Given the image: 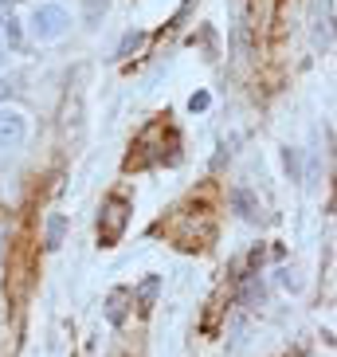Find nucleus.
Here are the masks:
<instances>
[{
  "label": "nucleus",
  "mask_w": 337,
  "mask_h": 357,
  "mask_svg": "<svg viewBox=\"0 0 337 357\" xmlns=\"http://www.w3.org/2000/svg\"><path fill=\"white\" fill-rule=\"evenodd\" d=\"M0 4H20V0H0Z\"/></svg>",
  "instance_id": "obj_16"
},
{
  "label": "nucleus",
  "mask_w": 337,
  "mask_h": 357,
  "mask_svg": "<svg viewBox=\"0 0 337 357\" xmlns=\"http://www.w3.org/2000/svg\"><path fill=\"white\" fill-rule=\"evenodd\" d=\"M0 36H8V43H12V47H16V43H20V20H16V16H12V12H8V16H4V20H0Z\"/></svg>",
  "instance_id": "obj_9"
},
{
  "label": "nucleus",
  "mask_w": 337,
  "mask_h": 357,
  "mask_svg": "<svg viewBox=\"0 0 337 357\" xmlns=\"http://www.w3.org/2000/svg\"><path fill=\"white\" fill-rule=\"evenodd\" d=\"M8 95H12V86L4 83V79H0V102H4V98H8Z\"/></svg>",
  "instance_id": "obj_14"
},
{
  "label": "nucleus",
  "mask_w": 337,
  "mask_h": 357,
  "mask_svg": "<svg viewBox=\"0 0 337 357\" xmlns=\"http://www.w3.org/2000/svg\"><path fill=\"white\" fill-rule=\"evenodd\" d=\"M232 208L240 212V220H247V224H255L259 216H263V208H259V200H255L247 189H232Z\"/></svg>",
  "instance_id": "obj_3"
},
{
  "label": "nucleus",
  "mask_w": 337,
  "mask_h": 357,
  "mask_svg": "<svg viewBox=\"0 0 337 357\" xmlns=\"http://www.w3.org/2000/svg\"><path fill=\"white\" fill-rule=\"evenodd\" d=\"M122 224H126V204H122V200H114V204H110V224L102 228V240L114 243L118 231H122Z\"/></svg>",
  "instance_id": "obj_6"
},
{
  "label": "nucleus",
  "mask_w": 337,
  "mask_h": 357,
  "mask_svg": "<svg viewBox=\"0 0 337 357\" xmlns=\"http://www.w3.org/2000/svg\"><path fill=\"white\" fill-rule=\"evenodd\" d=\"M63 231H67V220L55 212L52 220H47V252H55V248L63 243Z\"/></svg>",
  "instance_id": "obj_8"
},
{
  "label": "nucleus",
  "mask_w": 337,
  "mask_h": 357,
  "mask_svg": "<svg viewBox=\"0 0 337 357\" xmlns=\"http://www.w3.org/2000/svg\"><path fill=\"white\" fill-rule=\"evenodd\" d=\"M157 291H161V279H157V275H149L146 283L137 287V303H141V310H153V298H157Z\"/></svg>",
  "instance_id": "obj_7"
},
{
  "label": "nucleus",
  "mask_w": 337,
  "mask_h": 357,
  "mask_svg": "<svg viewBox=\"0 0 337 357\" xmlns=\"http://www.w3.org/2000/svg\"><path fill=\"white\" fill-rule=\"evenodd\" d=\"M4 59H8V55H4V40H0V67H4Z\"/></svg>",
  "instance_id": "obj_15"
},
{
  "label": "nucleus",
  "mask_w": 337,
  "mask_h": 357,
  "mask_svg": "<svg viewBox=\"0 0 337 357\" xmlns=\"http://www.w3.org/2000/svg\"><path fill=\"white\" fill-rule=\"evenodd\" d=\"M24 137H28V118L20 110L0 106V149H16Z\"/></svg>",
  "instance_id": "obj_2"
},
{
  "label": "nucleus",
  "mask_w": 337,
  "mask_h": 357,
  "mask_svg": "<svg viewBox=\"0 0 337 357\" xmlns=\"http://www.w3.org/2000/svg\"><path fill=\"white\" fill-rule=\"evenodd\" d=\"M126 298H130V291H122V287L110 291V298H106V318H110L114 326L126 322Z\"/></svg>",
  "instance_id": "obj_5"
},
{
  "label": "nucleus",
  "mask_w": 337,
  "mask_h": 357,
  "mask_svg": "<svg viewBox=\"0 0 337 357\" xmlns=\"http://www.w3.org/2000/svg\"><path fill=\"white\" fill-rule=\"evenodd\" d=\"M329 24H334V8H329V0H322V4H318V24H314L318 52H326L329 47Z\"/></svg>",
  "instance_id": "obj_4"
},
{
  "label": "nucleus",
  "mask_w": 337,
  "mask_h": 357,
  "mask_svg": "<svg viewBox=\"0 0 337 357\" xmlns=\"http://www.w3.org/2000/svg\"><path fill=\"white\" fill-rule=\"evenodd\" d=\"M283 161H286V169L298 177V153H295V149H283Z\"/></svg>",
  "instance_id": "obj_13"
},
{
  "label": "nucleus",
  "mask_w": 337,
  "mask_h": 357,
  "mask_svg": "<svg viewBox=\"0 0 337 357\" xmlns=\"http://www.w3.org/2000/svg\"><path fill=\"white\" fill-rule=\"evenodd\" d=\"M141 40H146L141 32H126V36H122V43H118V55H130V52H137V47H141Z\"/></svg>",
  "instance_id": "obj_10"
},
{
  "label": "nucleus",
  "mask_w": 337,
  "mask_h": 357,
  "mask_svg": "<svg viewBox=\"0 0 337 357\" xmlns=\"http://www.w3.org/2000/svg\"><path fill=\"white\" fill-rule=\"evenodd\" d=\"M279 283H283L286 291H298V279H295V271H290V267H283V271H279Z\"/></svg>",
  "instance_id": "obj_12"
},
{
  "label": "nucleus",
  "mask_w": 337,
  "mask_h": 357,
  "mask_svg": "<svg viewBox=\"0 0 337 357\" xmlns=\"http://www.w3.org/2000/svg\"><path fill=\"white\" fill-rule=\"evenodd\" d=\"M208 102H212L208 91H196V95L189 98V110H192V114H196V110H208Z\"/></svg>",
  "instance_id": "obj_11"
},
{
  "label": "nucleus",
  "mask_w": 337,
  "mask_h": 357,
  "mask_svg": "<svg viewBox=\"0 0 337 357\" xmlns=\"http://www.w3.org/2000/svg\"><path fill=\"white\" fill-rule=\"evenodd\" d=\"M67 28H71V12H67L63 4H36L32 8V20H28L32 40L52 43V40H59V36H67Z\"/></svg>",
  "instance_id": "obj_1"
}]
</instances>
